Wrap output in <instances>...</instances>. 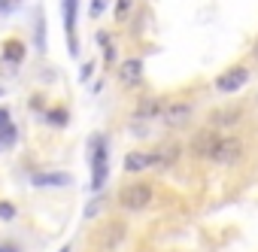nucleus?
<instances>
[{
	"mask_svg": "<svg viewBox=\"0 0 258 252\" xmlns=\"http://www.w3.org/2000/svg\"><path fill=\"white\" fill-rule=\"evenodd\" d=\"M149 201H152V185H149V182L124 185V188H121V195H118V204H121L124 210H131V213L146 210V207H149Z\"/></svg>",
	"mask_w": 258,
	"mask_h": 252,
	"instance_id": "f257e3e1",
	"label": "nucleus"
},
{
	"mask_svg": "<svg viewBox=\"0 0 258 252\" xmlns=\"http://www.w3.org/2000/svg\"><path fill=\"white\" fill-rule=\"evenodd\" d=\"M106 182V140H91V192H100Z\"/></svg>",
	"mask_w": 258,
	"mask_h": 252,
	"instance_id": "f03ea898",
	"label": "nucleus"
},
{
	"mask_svg": "<svg viewBox=\"0 0 258 252\" xmlns=\"http://www.w3.org/2000/svg\"><path fill=\"white\" fill-rule=\"evenodd\" d=\"M246 82H249V67L234 64V67H228L225 73H219L213 85H216V91H222V94H234V91L246 88Z\"/></svg>",
	"mask_w": 258,
	"mask_h": 252,
	"instance_id": "7ed1b4c3",
	"label": "nucleus"
},
{
	"mask_svg": "<svg viewBox=\"0 0 258 252\" xmlns=\"http://www.w3.org/2000/svg\"><path fill=\"white\" fill-rule=\"evenodd\" d=\"M240 158H243V143L237 137H219V143L213 146V155H210V161H216V164H237Z\"/></svg>",
	"mask_w": 258,
	"mask_h": 252,
	"instance_id": "20e7f679",
	"label": "nucleus"
},
{
	"mask_svg": "<svg viewBox=\"0 0 258 252\" xmlns=\"http://www.w3.org/2000/svg\"><path fill=\"white\" fill-rule=\"evenodd\" d=\"M219 131H213V128H204V131H198L195 137H191V152L198 155V158H210L213 155V146L219 143Z\"/></svg>",
	"mask_w": 258,
	"mask_h": 252,
	"instance_id": "39448f33",
	"label": "nucleus"
},
{
	"mask_svg": "<svg viewBox=\"0 0 258 252\" xmlns=\"http://www.w3.org/2000/svg\"><path fill=\"white\" fill-rule=\"evenodd\" d=\"M118 79H121L127 88L140 85V79H143V61H140V58H127V61L118 67Z\"/></svg>",
	"mask_w": 258,
	"mask_h": 252,
	"instance_id": "423d86ee",
	"label": "nucleus"
},
{
	"mask_svg": "<svg viewBox=\"0 0 258 252\" xmlns=\"http://www.w3.org/2000/svg\"><path fill=\"white\" fill-rule=\"evenodd\" d=\"M73 176L70 173H61V170H52V173H34V185L37 188H64L70 185Z\"/></svg>",
	"mask_w": 258,
	"mask_h": 252,
	"instance_id": "0eeeda50",
	"label": "nucleus"
},
{
	"mask_svg": "<svg viewBox=\"0 0 258 252\" xmlns=\"http://www.w3.org/2000/svg\"><path fill=\"white\" fill-rule=\"evenodd\" d=\"M161 118H164V124H170V128H179V124H185L191 118V106L188 103H170Z\"/></svg>",
	"mask_w": 258,
	"mask_h": 252,
	"instance_id": "6e6552de",
	"label": "nucleus"
},
{
	"mask_svg": "<svg viewBox=\"0 0 258 252\" xmlns=\"http://www.w3.org/2000/svg\"><path fill=\"white\" fill-rule=\"evenodd\" d=\"M152 164H155V155H149V152H127L124 155V170L127 173H140Z\"/></svg>",
	"mask_w": 258,
	"mask_h": 252,
	"instance_id": "1a4fd4ad",
	"label": "nucleus"
},
{
	"mask_svg": "<svg viewBox=\"0 0 258 252\" xmlns=\"http://www.w3.org/2000/svg\"><path fill=\"white\" fill-rule=\"evenodd\" d=\"M240 118H243V109H240V106H231V109H216V112L210 115L213 128H231V124H237Z\"/></svg>",
	"mask_w": 258,
	"mask_h": 252,
	"instance_id": "9d476101",
	"label": "nucleus"
},
{
	"mask_svg": "<svg viewBox=\"0 0 258 252\" xmlns=\"http://www.w3.org/2000/svg\"><path fill=\"white\" fill-rule=\"evenodd\" d=\"M155 115H164L161 100H158V97H146V100H140V106H137V118H155Z\"/></svg>",
	"mask_w": 258,
	"mask_h": 252,
	"instance_id": "9b49d317",
	"label": "nucleus"
},
{
	"mask_svg": "<svg viewBox=\"0 0 258 252\" xmlns=\"http://www.w3.org/2000/svg\"><path fill=\"white\" fill-rule=\"evenodd\" d=\"M155 155V164H161V167H170L176 158H179V146L176 143H167V146H161L158 152H152Z\"/></svg>",
	"mask_w": 258,
	"mask_h": 252,
	"instance_id": "f8f14e48",
	"label": "nucleus"
},
{
	"mask_svg": "<svg viewBox=\"0 0 258 252\" xmlns=\"http://www.w3.org/2000/svg\"><path fill=\"white\" fill-rule=\"evenodd\" d=\"M22 58H25V46L16 43V40H10V43L4 46V61H7V64H19Z\"/></svg>",
	"mask_w": 258,
	"mask_h": 252,
	"instance_id": "ddd939ff",
	"label": "nucleus"
},
{
	"mask_svg": "<svg viewBox=\"0 0 258 252\" xmlns=\"http://www.w3.org/2000/svg\"><path fill=\"white\" fill-rule=\"evenodd\" d=\"M131 4H134V0H118V4H115V19H118V22L127 19V13H131Z\"/></svg>",
	"mask_w": 258,
	"mask_h": 252,
	"instance_id": "4468645a",
	"label": "nucleus"
},
{
	"mask_svg": "<svg viewBox=\"0 0 258 252\" xmlns=\"http://www.w3.org/2000/svg\"><path fill=\"white\" fill-rule=\"evenodd\" d=\"M52 124H67V109H49V115H46Z\"/></svg>",
	"mask_w": 258,
	"mask_h": 252,
	"instance_id": "2eb2a0df",
	"label": "nucleus"
},
{
	"mask_svg": "<svg viewBox=\"0 0 258 252\" xmlns=\"http://www.w3.org/2000/svg\"><path fill=\"white\" fill-rule=\"evenodd\" d=\"M0 219H4V222H13V219H16V207L7 204V201H0Z\"/></svg>",
	"mask_w": 258,
	"mask_h": 252,
	"instance_id": "dca6fc26",
	"label": "nucleus"
},
{
	"mask_svg": "<svg viewBox=\"0 0 258 252\" xmlns=\"http://www.w3.org/2000/svg\"><path fill=\"white\" fill-rule=\"evenodd\" d=\"M103 7H106V0H91V16H100Z\"/></svg>",
	"mask_w": 258,
	"mask_h": 252,
	"instance_id": "f3484780",
	"label": "nucleus"
},
{
	"mask_svg": "<svg viewBox=\"0 0 258 252\" xmlns=\"http://www.w3.org/2000/svg\"><path fill=\"white\" fill-rule=\"evenodd\" d=\"M4 124H10V109L0 106V128H4Z\"/></svg>",
	"mask_w": 258,
	"mask_h": 252,
	"instance_id": "a211bd4d",
	"label": "nucleus"
},
{
	"mask_svg": "<svg viewBox=\"0 0 258 252\" xmlns=\"http://www.w3.org/2000/svg\"><path fill=\"white\" fill-rule=\"evenodd\" d=\"M0 252H19V246H13V243H0Z\"/></svg>",
	"mask_w": 258,
	"mask_h": 252,
	"instance_id": "6ab92c4d",
	"label": "nucleus"
},
{
	"mask_svg": "<svg viewBox=\"0 0 258 252\" xmlns=\"http://www.w3.org/2000/svg\"><path fill=\"white\" fill-rule=\"evenodd\" d=\"M91 70H94V64H91V61H88V64H85V67H82V79H88V76H91Z\"/></svg>",
	"mask_w": 258,
	"mask_h": 252,
	"instance_id": "aec40b11",
	"label": "nucleus"
},
{
	"mask_svg": "<svg viewBox=\"0 0 258 252\" xmlns=\"http://www.w3.org/2000/svg\"><path fill=\"white\" fill-rule=\"evenodd\" d=\"M0 146H7V140H4V134H0Z\"/></svg>",
	"mask_w": 258,
	"mask_h": 252,
	"instance_id": "412c9836",
	"label": "nucleus"
},
{
	"mask_svg": "<svg viewBox=\"0 0 258 252\" xmlns=\"http://www.w3.org/2000/svg\"><path fill=\"white\" fill-rule=\"evenodd\" d=\"M58 252H70V246H64V249H58Z\"/></svg>",
	"mask_w": 258,
	"mask_h": 252,
	"instance_id": "4be33fe9",
	"label": "nucleus"
},
{
	"mask_svg": "<svg viewBox=\"0 0 258 252\" xmlns=\"http://www.w3.org/2000/svg\"><path fill=\"white\" fill-rule=\"evenodd\" d=\"M255 58H258V46H255Z\"/></svg>",
	"mask_w": 258,
	"mask_h": 252,
	"instance_id": "5701e85b",
	"label": "nucleus"
}]
</instances>
